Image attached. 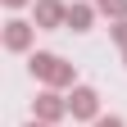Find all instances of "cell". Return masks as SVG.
I'll return each instance as SVG.
<instances>
[{
	"label": "cell",
	"mask_w": 127,
	"mask_h": 127,
	"mask_svg": "<svg viewBox=\"0 0 127 127\" xmlns=\"http://www.w3.org/2000/svg\"><path fill=\"white\" fill-rule=\"evenodd\" d=\"M27 68H32V77H41L45 86H68V91L77 86V68L64 64L59 55H50V50H36V55L27 59Z\"/></svg>",
	"instance_id": "obj_1"
},
{
	"label": "cell",
	"mask_w": 127,
	"mask_h": 127,
	"mask_svg": "<svg viewBox=\"0 0 127 127\" xmlns=\"http://www.w3.org/2000/svg\"><path fill=\"white\" fill-rule=\"evenodd\" d=\"M32 114H36V123H59L64 114H68V95H59L55 86L41 91L36 100H32Z\"/></svg>",
	"instance_id": "obj_2"
},
{
	"label": "cell",
	"mask_w": 127,
	"mask_h": 127,
	"mask_svg": "<svg viewBox=\"0 0 127 127\" xmlns=\"http://www.w3.org/2000/svg\"><path fill=\"white\" fill-rule=\"evenodd\" d=\"M68 114H73L77 123L100 118V95H95L91 86H73V91H68Z\"/></svg>",
	"instance_id": "obj_3"
},
{
	"label": "cell",
	"mask_w": 127,
	"mask_h": 127,
	"mask_svg": "<svg viewBox=\"0 0 127 127\" xmlns=\"http://www.w3.org/2000/svg\"><path fill=\"white\" fill-rule=\"evenodd\" d=\"M32 14H36V27H41V32L68 27V5H64V0H36Z\"/></svg>",
	"instance_id": "obj_4"
},
{
	"label": "cell",
	"mask_w": 127,
	"mask_h": 127,
	"mask_svg": "<svg viewBox=\"0 0 127 127\" xmlns=\"http://www.w3.org/2000/svg\"><path fill=\"white\" fill-rule=\"evenodd\" d=\"M32 36H36V23H23V18H9L5 23V50H14V55L32 50Z\"/></svg>",
	"instance_id": "obj_5"
},
{
	"label": "cell",
	"mask_w": 127,
	"mask_h": 127,
	"mask_svg": "<svg viewBox=\"0 0 127 127\" xmlns=\"http://www.w3.org/2000/svg\"><path fill=\"white\" fill-rule=\"evenodd\" d=\"M91 23H95V5H91V0L68 5V27H73V32H91Z\"/></svg>",
	"instance_id": "obj_6"
},
{
	"label": "cell",
	"mask_w": 127,
	"mask_h": 127,
	"mask_svg": "<svg viewBox=\"0 0 127 127\" xmlns=\"http://www.w3.org/2000/svg\"><path fill=\"white\" fill-rule=\"evenodd\" d=\"M100 14H109L114 23H123L127 18V0H109V5H100Z\"/></svg>",
	"instance_id": "obj_7"
},
{
	"label": "cell",
	"mask_w": 127,
	"mask_h": 127,
	"mask_svg": "<svg viewBox=\"0 0 127 127\" xmlns=\"http://www.w3.org/2000/svg\"><path fill=\"white\" fill-rule=\"evenodd\" d=\"M109 36H114V41L123 45V50H127V18H123V23H114V27H109Z\"/></svg>",
	"instance_id": "obj_8"
},
{
	"label": "cell",
	"mask_w": 127,
	"mask_h": 127,
	"mask_svg": "<svg viewBox=\"0 0 127 127\" xmlns=\"http://www.w3.org/2000/svg\"><path fill=\"white\" fill-rule=\"evenodd\" d=\"M95 127H127L118 114H104V118H95Z\"/></svg>",
	"instance_id": "obj_9"
},
{
	"label": "cell",
	"mask_w": 127,
	"mask_h": 127,
	"mask_svg": "<svg viewBox=\"0 0 127 127\" xmlns=\"http://www.w3.org/2000/svg\"><path fill=\"white\" fill-rule=\"evenodd\" d=\"M23 5H32V0H5V9H23Z\"/></svg>",
	"instance_id": "obj_10"
},
{
	"label": "cell",
	"mask_w": 127,
	"mask_h": 127,
	"mask_svg": "<svg viewBox=\"0 0 127 127\" xmlns=\"http://www.w3.org/2000/svg\"><path fill=\"white\" fill-rule=\"evenodd\" d=\"M91 5H95V9H100V5H109V0H91Z\"/></svg>",
	"instance_id": "obj_11"
},
{
	"label": "cell",
	"mask_w": 127,
	"mask_h": 127,
	"mask_svg": "<svg viewBox=\"0 0 127 127\" xmlns=\"http://www.w3.org/2000/svg\"><path fill=\"white\" fill-rule=\"evenodd\" d=\"M123 59H127V50H123Z\"/></svg>",
	"instance_id": "obj_12"
}]
</instances>
